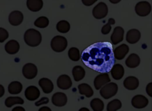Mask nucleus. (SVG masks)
<instances>
[{
  "mask_svg": "<svg viewBox=\"0 0 152 111\" xmlns=\"http://www.w3.org/2000/svg\"><path fill=\"white\" fill-rule=\"evenodd\" d=\"M121 0H109V1L112 4H118L119 3Z\"/></svg>",
  "mask_w": 152,
  "mask_h": 111,
  "instance_id": "nucleus-41",
  "label": "nucleus"
},
{
  "mask_svg": "<svg viewBox=\"0 0 152 111\" xmlns=\"http://www.w3.org/2000/svg\"><path fill=\"white\" fill-rule=\"evenodd\" d=\"M68 57L74 61H78L80 58L79 50L76 47H71L68 50Z\"/></svg>",
  "mask_w": 152,
  "mask_h": 111,
  "instance_id": "nucleus-30",
  "label": "nucleus"
},
{
  "mask_svg": "<svg viewBox=\"0 0 152 111\" xmlns=\"http://www.w3.org/2000/svg\"><path fill=\"white\" fill-rule=\"evenodd\" d=\"M81 60L87 67L99 73H108L115 63L112 45L109 42L95 43L81 53Z\"/></svg>",
  "mask_w": 152,
  "mask_h": 111,
  "instance_id": "nucleus-1",
  "label": "nucleus"
},
{
  "mask_svg": "<svg viewBox=\"0 0 152 111\" xmlns=\"http://www.w3.org/2000/svg\"><path fill=\"white\" fill-rule=\"evenodd\" d=\"M22 73L25 78L27 79H33L37 74V68L35 64L28 63L23 66Z\"/></svg>",
  "mask_w": 152,
  "mask_h": 111,
  "instance_id": "nucleus-7",
  "label": "nucleus"
},
{
  "mask_svg": "<svg viewBox=\"0 0 152 111\" xmlns=\"http://www.w3.org/2000/svg\"><path fill=\"white\" fill-rule=\"evenodd\" d=\"M24 103L23 99L18 96H11L7 97L5 100V105L7 107H11L16 104L22 105Z\"/></svg>",
  "mask_w": 152,
  "mask_h": 111,
  "instance_id": "nucleus-26",
  "label": "nucleus"
},
{
  "mask_svg": "<svg viewBox=\"0 0 152 111\" xmlns=\"http://www.w3.org/2000/svg\"><path fill=\"white\" fill-rule=\"evenodd\" d=\"M80 111H82V110H86V111H88V109L87 108H86V107H83V108H81L80 110Z\"/></svg>",
  "mask_w": 152,
  "mask_h": 111,
  "instance_id": "nucleus-42",
  "label": "nucleus"
},
{
  "mask_svg": "<svg viewBox=\"0 0 152 111\" xmlns=\"http://www.w3.org/2000/svg\"><path fill=\"white\" fill-rule=\"evenodd\" d=\"M108 22H109L111 25H113V24H114L115 23V19H114L113 18H112L109 19Z\"/></svg>",
  "mask_w": 152,
  "mask_h": 111,
  "instance_id": "nucleus-40",
  "label": "nucleus"
},
{
  "mask_svg": "<svg viewBox=\"0 0 152 111\" xmlns=\"http://www.w3.org/2000/svg\"><path fill=\"white\" fill-rule=\"evenodd\" d=\"M108 13V8L107 5L104 2H99L93 9L92 14L93 17L96 19H102L104 18Z\"/></svg>",
  "mask_w": 152,
  "mask_h": 111,
  "instance_id": "nucleus-5",
  "label": "nucleus"
},
{
  "mask_svg": "<svg viewBox=\"0 0 152 111\" xmlns=\"http://www.w3.org/2000/svg\"><path fill=\"white\" fill-rule=\"evenodd\" d=\"M118 85L115 83H109L102 87L100 90V95L105 99H108L115 96L118 92Z\"/></svg>",
  "mask_w": 152,
  "mask_h": 111,
  "instance_id": "nucleus-4",
  "label": "nucleus"
},
{
  "mask_svg": "<svg viewBox=\"0 0 152 111\" xmlns=\"http://www.w3.org/2000/svg\"><path fill=\"white\" fill-rule=\"evenodd\" d=\"M124 29L121 27H116L110 37L112 43L114 45H116L119 43L121 42L124 39Z\"/></svg>",
  "mask_w": 152,
  "mask_h": 111,
  "instance_id": "nucleus-12",
  "label": "nucleus"
},
{
  "mask_svg": "<svg viewBox=\"0 0 152 111\" xmlns=\"http://www.w3.org/2000/svg\"><path fill=\"white\" fill-rule=\"evenodd\" d=\"M148 103V100L144 96L138 94L136 95L132 99V105L137 109H141L146 107Z\"/></svg>",
  "mask_w": 152,
  "mask_h": 111,
  "instance_id": "nucleus-10",
  "label": "nucleus"
},
{
  "mask_svg": "<svg viewBox=\"0 0 152 111\" xmlns=\"http://www.w3.org/2000/svg\"><path fill=\"white\" fill-rule=\"evenodd\" d=\"M39 110V111H50L51 109L47 106H43V107L40 108Z\"/></svg>",
  "mask_w": 152,
  "mask_h": 111,
  "instance_id": "nucleus-39",
  "label": "nucleus"
},
{
  "mask_svg": "<svg viewBox=\"0 0 152 111\" xmlns=\"http://www.w3.org/2000/svg\"><path fill=\"white\" fill-rule=\"evenodd\" d=\"M52 103L58 107L64 106L67 102V97L66 94L62 92H57L53 94L52 97Z\"/></svg>",
  "mask_w": 152,
  "mask_h": 111,
  "instance_id": "nucleus-11",
  "label": "nucleus"
},
{
  "mask_svg": "<svg viewBox=\"0 0 152 111\" xmlns=\"http://www.w3.org/2000/svg\"><path fill=\"white\" fill-rule=\"evenodd\" d=\"M141 37L140 32L137 29H131L129 30L126 35V40L129 44H135L137 43Z\"/></svg>",
  "mask_w": 152,
  "mask_h": 111,
  "instance_id": "nucleus-18",
  "label": "nucleus"
},
{
  "mask_svg": "<svg viewBox=\"0 0 152 111\" xmlns=\"http://www.w3.org/2000/svg\"><path fill=\"white\" fill-rule=\"evenodd\" d=\"M49 99L46 97H43L42 98H41L39 100H37V102H35V105L36 106H39L40 105H45L47 104L49 102Z\"/></svg>",
  "mask_w": 152,
  "mask_h": 111,
  "instance_id": "nucleus-34",
  "label": "nucleus"
},
{
  "mask_svg": "<svg viewBox=\"0 0 152 111\" xmlns=\"http://www.w3.org/2000/svg\"><path fill=\"white\" fill-rule=\"evenodd\" d=\"M128 51L129 47L125 44H122L115 48L113 53L115 58L120 60H122L125 57Z\"/></svg>",
  "mask_w": 152,
  "mask_h": 111,
  "instance_id": "nucleus-15",
  "label": "nucleus"
},
{
  "mask_svg": "<svg viewBox=\"0 0 152 111\" xmlns=\"http://www.w3.org/2000/svg\"><path fill=\"white\" fill-rule=\"evenodd\" d=\"M74 79L75 81H79L81 80L85 76V70L80 66H76L73 67L72 71Z\"/></svg>",
  "mask_w": 152,
  "mask_h": 111,
  "instance_id": "nucleus-23",
  "label": "nucleus"
},
{
  "mask_svg": "<svg viewBox=\"0 0 152 111\" xmlns=\"http://www.w3.org/2000/svg\"><path fill=\"white\" fill-rule=\"evenodd\" d=\"M68 45L66 39L61 35H56L54 37L50 42V47L52 49L57 53L64 51Z\"/></svg>",
  "mask_w": 152,
  "mask_h": 111,
  "instance_id": "nucleus-3",
  "label": "nucleus"
},
{
  "mask_svg": "<svg viewBox=\"0 0 152 111\" xmlns=\"http://www.w3.org/2000/svg\"><path fill=\"white\" fill-rule=\"evenodd\" d=\"M79 93L81 94L85 95L87 97H90L93 94V90L91 86L87 83H82L78 86Z\"/></svg>",
  "mask_w": 152,
  "mask_h": 111,
  "instance_id": "nucleus-24",
  "label": "nucleus"
},
{
  "mask_svg": "<svg viewBox=\"0 0 152 111\" xmlns=\"http://www.w3.org/2000/svg\"><path fill=\"white\" fill-rule=\"evenodd\" d=\"M5 50L10 54H15L20 50V44L15 40H10L5 44Z\"/></svg>",
  "mask_w": 152,
  "mask_h": 111,
  "instance_id": "nucleus-19",
  "label": "nucleus"
},
{
  "mask_svg": "<svg viewBox=\"0 0 152 111\" xmlns=\"http://www.w3.org/2000/svg\"><path fill=\"white\" fill-rule=\"evenodd\" d=\"M112 77L115 80H120L124 74V68L120 64H114L110 70Z\"/></svg>",
  "mask_w": 152,
  "mask_h": 111,
  "instance_id": "nucleus-20",
  "label": "nucleus"
},
{
  "mask_svg": "<svg viewBox=\"0 0 152 111\" xmlns=\"http://www.w3.org/2000/svg\"><path fill=\"white\" fill-rule=\"evenodd\" d=\"M4 93H5L4 87L2 85L0 84V97H1L4 94Z\"/></svg>",
  "mask_w": 152,
  "mask_h": 111,
  "instance_id": "nucleus-37",
  "label": "nucleus"
},
{
  "mask_svg": "<svg viewBox=\"0 0 152 111\" xmlns=\"http://www.w3.org/2000/svg\"><path fill=\"white\" fill-rule=\"evenodd\" d=\"M24 40L27 45L30 47H36L42 41V35L37 30L30 28L25 32Z\"/></svg>",
  "mask_w": 152,
  "mask_h": 111,
  "instance_id": "nucleus-2",
  "label": "nucleus"
},
{
  "mask_svg": "<svg viewBox=\"0 0 152 111\" xmlns=\"http://www.w3.org/2000/svg\"><path fill=\"white\" fill-rule=\"evenodd\" d=\"M39 84L43 92L48 94L51 93L53 89V84L52 81L48 78H42L39 81Z\"/></svg>",
  "mask_w": 152,
  "mask_h": 111,
  "instance_id": "nucleus-17",
  "label": "nucleus"
},
{
  "mask_svg": "<svg viewBox=\"0 0 152 111\" xmlns=\"http://www.w3.org/2000/svg\"><path fill=\"white\" fill-rule=\"evenodd\" d=\"M8 31L3 28L0 27V43H3L8 38Z\"/></svg>",
  "mask_w": 152,
  "mask_h": 111,
  "instance_id": "nucleus-32",
  "label": "nucleus"
},
{
  "mask_svg": "<svg viewBox=\"0 0 152 111\" xmlns=\"http://www.w3.org/2000/svg\"><path fill=\"white\" fill-rule=\"evenodd\" d=\"M26 4L29 10L37 12L42 8L43 3L42 0H27Z\"/></svg>",
  "mask_w": 152,
  "mask_h": 111,
  "instance_id": "nucleus-22",
  "label": "nucleus"
},
{
  "mask_svg": "<svg viewBox=\"0 0 152 111\" xmlns=\"http://www.w3.org/2000/svg\"><path fill=\"white\" fill-rule=\"evenodd\" d=\"M23 89L21 83L17 81H12L8 87V92L11 94H17L20 93Z\"/></svg>",
  "mask_w": 152,
  "mask_h": 111,
  "instance_id": "nucleus-25",
  "label": "nucleus"
},
{
  "mask_svg": "<svg viewBox=\"0 0 152 111\" xmlns=\"http://www.w3.org/2000/svg\"><path fill=\"white\" fill-rule=\"evenodd\" d=\"M124 86L128 90H133L136 89L139 86L138 79L134 76L127 77L124 81Z\"/></svg>",
  "mask_w": 152,
  "mask_h": 111,
  "instance_id": "nucleus-16",
  "label": "nucleus"
},
{
  "mask_svg": "<svg viewBox=\"0 0 152 111\" xmlns=\"http://www.w3.org/2000/svg\"><path fill=\"white\" fill-rule=\"evenodd\" d=\"M12 110V111H24L25 109L21 106H17L14 107Z\"/></svg>",
  "mask_w": 152,
  "mask_h": 111,
  "instance_id": "nucleus-38",
  "label": "nucleus"
},
{
  "mask_svg": "<svg viewBox=\"0 0 152 111\" xmlns=\"http://www.w3.org/2000/svg\"><path fill=\"white\" fill-rule=\"evenodd\" d=\"M146 93L148 94L149 96H152V83H150L147 85Z\"/></svg>",
  "mask_w": 152,
  "mask_h": 111,
  "instance_id": "nucleus-36",
  "label": "nucleus"
},
{
  "mask_svg": "<svg viewBox=\"0 0 152 111\" xmlns=\"http://www.w3.org/2000/svg\"><path fill=\"white\" fill-rule=\"evenodd\" d=\"M58 87L62 90H67L72 86L71 78L66 74L61 75L57 79Z\"/></svg>",
  "mask_w": 152,
  "mask_h": 111,
  "instance_id": "nucleus-14",
  "label": "nucleus"
},
{
  "mask_svg": "<svg viewBox=\"0 0 152 111\" xmlns=\"http://www.w3.org/2000/svg\"><path fill=\"white\" fill-rule=\"evenodd\" d=\"M70 24L65 20H61L56 24V30L61 33H66L69 31Z\"/></svg>",
  "mask_w": 152,
  "mask_h": 111,
  "instance_id": "nucleus-28",
  "label": "nucleus"
},
{
  "mask_svg": "<svg viewBox=\"0 0 152 111\" xmlns=\"http://www.w3.org/2000/svg\"><path fill=\"white\" fill-rule=\"evenodd\" d=\"M109 81H110V79L109 75L107 73H103L96 77L94 80V86L96 90H99Z\"/></svg>",
  "mask_w": 152,
  "mask_h": 111,
  "instance_id": "nucleus-8",
  "label": "nucleus"
},
{
  "mask_svg": "<svg viewBox=\"0 0 152 111\" xmlns=\"http://www.w3.org/2000/svg\"><path fill=\"white\" fill-rule=\"evenodd\" d=\"M122 106L121 102L118 99H114L110 101L107 105V110L115 111L119 109Z\"/></svg>",
  "mask_w": 152,
  "mask_h": 111,
  "instance_id": "nucleus-31",
  "label": "nucleus"
},
{
  "mask_svg": "<svg viewBox=\"0 0 152 111\" xmlns=\"http://www.w3.org/2000/svg\"><path fill=\"white\" fill-rule=\"evenodd\" d=\"M49 21L47 17L42 16L39 17L36 19V21L34 22V24L36 27L40 28H44L49 25Z\"/></svg>",
  "mask_w": 152,
  "mask_h": 111,
  "instance_id": "nucleus-29",
  "label": "nucleus"
},
{
  "mask_svg": "<svg viewBox=\"0 0 152 111\" xmlns=\"http://www.w3.org/2000/svg\"><path fill=\"white\" fill-rule=\"evenodd\" d=\"M39 89L34 86H30L25 90L24 94L26 99L30 101H33L37 99L40 96Z\"/></svg>",
  "mask_w": 152,
  "mask_h": 111,
  "instance_id": "nucleus-9",
  "label": "nucleus"
},
{
  "mask_svg": "<svg viewBox=\"0 0 152 111\" xmlns=\"http://www.w3.org/2000/svg\"><path fill=\"white\" fill-rule=\"evenodd\" d=\"M140 63V58L139 56L135 54H131L125 60V64L129 68H135L139 66Z\"/></svg>",
  "mask_w": 152,
  "mask_h": 111,
  "instance_id": "nucleus-21",
  "label": "nucleus"
},
{
  "mask_svg": "<svg viewBox=\"0 0 152 111\" xmlns=\"http://www.w3.org/2000/svg\"><path fill=\"white\" fill-rule=\"evenodd\" d=\"M97 0H81L82 3L87 6H91L93 4H94Z\"/></svg>",
  "mask_w": 152,
  "mask_h": 111,
  "instance_id": "nucleus-35",
  "label": "nucleus"
},
{
  "mask_svg": "<svg viewBox=\"0 0 152 111\" xmlns=\"http://www.w3.org/2000/svg\"><path fill=\"white\" fill-rule=\"evenodd\" d=\"M90 106L94 111H102L104 108V103L101 99L94 98L90 102Z\"/></svg>",
  "mask_w": 152,
  "mask_h": 111,
  "instance_id": "nucleus-27",
  "label": "nucleus"
},
{
  "mask_svg": "<svg viewBox=\"0 0 152 111\" xmlns=\"http://www.w3.org/2000/svg\"><path fill=\"white\" fill-rule=\"evenodd\" d=\"M23 20V15L19 11H13L9 15L8 21L11 25L17 26L21 24Z\"/></svg>",
  "mask_w": 152,
  "mask_h": 111,
  "instance_id": "nucleus-13",
  "label": "nucleus"
},
{
  "mask_svg": "<svg viewBox=\"0 0 152 111\" xmlns=\"http://www.w3.org/2000/svg\"><path fill=\"white\" fill-rule=\"evenodd\" d=\"M151 9V5L147 1L139 2L135 6L136 14L140 17H145L148 15L150 13Z\"/></svg>",
  "mask_w": 152,
  "mask_h": 111,
  "instance_id": "nucleus-6",
  "label": "nucleus"
},
{
  "mask_svg": "<svg viewBox=\"0 0 152 111\" xmlns=\"http://www.w3.org/2000/svg\"><path fill=\"white\" fill-rule=\"evenodd\" d=\"M111 24L108 22L106 25H104L102 28V30H101V32L104 35H106L107 34L109 33V32L111 30Z\"/></svg>",
  "mask_w": 152,
  "mask_h": 111,
  "instance_id": "nucleus-33",
  "label": "nucleus"
}]
</instances>
